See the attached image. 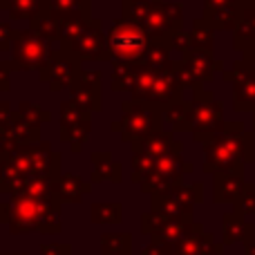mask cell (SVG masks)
I'll return each instance as SVG.
<instances>
[{"label":"cell","instance_id":"obj_44","mask_svg":"<svg viewBox=\"0 0 255 255\" xmlns=\"http://www.w3.org/2000/svg\"><path fill=\"white\" fill-rule=\"evenodd\" d=\"M235 211L242 213V215H255V186L253 184L247 181L242 195L235 199Z\"/></svg>","mask_w":255,"mask_h":255},{"label":"cell","instance_id":"obj_8","mask_svg":"<svg viewBox=\"0 0 255 255\" xmlns=\"http://www.w3.org/2000/svg\"><path fill=\"white\" fill-rule=\"evenodd\" d=\"M83 63L76 56H72L70 52L63 49H52L49 58L45 61V65L38 70V79L43 83L49 85L52 92H61V90H70V85L74 83V79L83 72Z\"/></svg>","mask_w":255,"mask_h":255},{"label":"cell","instance_id":"obj_23","mask_svg":"<svg viewBox=\"0 0 255 255\" xmlns=\"http://www.w3.org/2000/svg\"><path fill=\"white\" fill-rule=\"evenodd\" d=\"M222 240L224 244H235V242H244L251 244L253 240V224L244 220L242 213L231 211L222 217Z\"/></svg>","mask_w":255,"mask_h":255},{"label":"cell","instance_id":"obj_54","mask_svg":"<svg viewBox=\"0 0 255 255\" xmlns=\"http://www.w3.org/2000/svg\"><path fill=\"white\" fill-rule=\"evenodd\" d=\"M244 255H255V242L244 244Z\"/></svg>","mask_w":255,"mask_h":255},{"label":"cell","instance_id":"obj_5","mask_svg":"<svg viewBox=\"0 0 255 255\" xmlns=\"http://www.w3.org/2000/svg\"><path fill=\"white\" fill-rule=\"evenodd\" d=\"M150 43H152V38L143 27L124 20V18H117L108 29V45L112 52V61L143 63Z\"/></svg>","mask_w":255,"mask_h":255},{"label":"cell","instance_id":"obj_56","mask_svg":"<svg viewBox=\"0 0 255 255\" xmlns=\"http://www.w3.org/2000/svg\"><path fill=\"white\" fill-rule=\"evenodd\" d=\"M11 255H25V253H11Z\"/></svg>","mask_w":255,"mask_h":255},{"label":"cell","instance_id":"obj_53","mask_svg":"<svg viewBox=\"0 0 255 255\" xmlns=\"http://www.w3.org/2000/svg\"><path fill=\"white\" fill-rule=\"evenodd\" d=\"M244 61L249 63V67H251V72L255 74V52H249V54H244Z\"/></svg>","mask_w":255,"mask_h":255},{"label":"cell","instance_id":"obj_46","mask_svg":"<svg viewBox=\"0 0 255 255\" xmlns=\"http://www.w3.org/2000/svg\"><path fill=\"white\" fill-rule=\"evenodd\" d=\"M18 29H13L9 22L0 20V52H11V45L16 40Z\"/></svg>","mask_w":255,"mask_h":255},{"label":"cell","instance_id":"obj_31","mask_svg":"<svg viewBox=\"0 0 255 255\" xmlns=\"http://www.w3.org/2000/svg\"><path fill=\"white\" fill-rule=\"evenodd\" d=\"M152 83H154V67L141 63L139 70L134 74V81H132V101H148L150 103V94H152Z\"/></svg>","mask_w":255,"mask_h":255},{"label":"cell","instance_id":"obj_4","mask_svg":"<svg viewBox=\"0 0 255 255\" xmlns=\"http://www.w3.org/2000/svg\"><path fill=\"white\" fill-rule=\"evenodd\" d=\"M190 106V134L197 143H206L215 134L224 130V106L217 101L215 94L206 88L193 90V99L188 101Z\"/></svg>","mask_w":255,"mask_h":255},{"label":"cell","instance_id":"obj_29","mask_svg":"<svg viewBox=\"0 0 255 255\" xmlns=\"http://www.w3.org/2000/svg\"><path fill=\"white\" fill-rule=\"evenodd\" d=\"M141 63H124V61H112L110 72V88L112 92H130L134 74L139 70Z\"/></svg>","mask_w":255,"mask_h":255},{"label":"cell","instance_id":"obj_18","mask_svg":"<svg viewBox=\"0 0 255 255\" xmlns=\"http://www.w3.org/2000/svg\"><path fill=\"white\" fill-rule=\"evenodd\" d=\"M235 49L255 52V0H240V18L233 31Z\"/></svg>","mask_w":255,"mask_h":255},{"label":"cell","instance_id":"obj_19","mask_svg":"<svg viewBox=\"0 0 255 255\" xmlns=\"http://www.w3.org/2000/svg\"><path fill=\"white\" fill-rule=\"evenodd\" d=\"M175 150H184V143L175 141V132L172 130H161L157 134H150L148 139L132 143V154H148L152 159H161L166 154L175 152Z\"/></svg>","mask_w":255,"mask_h":255},{"label":"cell","instance_id":"obj_30","mask_svg":"<svg viewBox=\"0 0 255 255\" xmlns=\"http://www.w3.org/2000/svg\"><path fill=\"white\" fill-rule=\"evenodd\" d=\"M90 222L92 224H121L124 222V206L119 202H97L90 206Z\"/></svg>","mask_w":255,"mask_h":255},{"label":"cell","instance_id":"obj_37","mask_svg":"<svg viewBox=\"0 0 255 255\" xmlns=\"http://www.w3.org/2000/svg\"><path fill=\"white\" fill-rule=\"evenodd\" d=\"M150 211L161 213V215L170 217V220H179V217H188V220H193V213L186 211V208L181 206L179 202H175L170 195H159V197H152V208H150Z\"/></svg>","mask_w":255,"mask_h":255},{"label":"cell","instance_id":"obj_40","mask_svg":"<svg viewBox=\"0 0 255 255\" xmlns=\"http://www.w3.org/2000/svg\"><path fill=\"white\" fill-rule=\"evenodd\" d=\"M170 54L172 52H170V47H168L166 40H152L150 47H148V52H145L143 63L145 65H150V67H154V70H159V67L168 65V63L172 61Z\"/></svg>","mask_w":255,"mask_h":255},{"label":"cell","instance_id":"obj_43","mask_svg":"<svg viewBox=\"0 0 255 255\" xmlns=\"http://www.w3.org/2000/svg\"><path fill=\"white\" fill-rule=\"evenodd\" d=\"M81 4H83V0H49V13L63 22L67 16H72Z\"/></svg>","mask_w":255,"mask_h":255},{"label":"cell","instance_id":"obj_7","mask_svg":"<svg viewBox=\"0 0 255 255\" xmlns=\"http://www.w3.org/2000/svg\"><path fill=\"white\" fill-rule=\"evenodd\" d=\"M177 70H179V79L184 83V88L197 90L213 83L217 72H224V63L217 61L213 56V52L193 47L188 54H184L177 61Z\"/></svg>","mask_w":255,"mask_h":255},{"label":"cell","instance_id":"obj_55","mask_svg":"<svg viewBox=\"0 0 255 255\" xmlns=\"http://www.w3.org/2000/svg\"><path fill=\"white\" fill-rule=\"evenodd\" d=\"M253 128H255V110H253Z\"/></svg>","mask_w":255,"mask_h":255},{"label":"cell","instance_id":"obj_13","mask_svg":"<svg viewBox=\"0 0 255 255\" xmlns=\"http://www.w3.org/2000/svg\"><path fill=\"white\" fill-rule=\"evenodd\" d=\"M184 83L179 79V70H177V61H170L168 65L154 70V83L152 94H150V103L159 108H168L172 103L184 101Z\"/></svg>","mask_w":255,"mask_h":255},{"label":"cell","instance_id":"obj_28","mask_svg":"<svg viewBox=\"0 0 255 255\" xmlns=\"http://www.w3.org/2000/svg\"><path fill=\"white\" fill-rule=\"evenodd\" d=\"M61 27L63 22L58 18H54L52 13H40L29 22V31L34 36H38L40 40H45L47 45L61 43Z\"/></svg>","mask_w":255,"mask_h":255},{"label":"cell","instance_id":"obj_24","mask_svg":"<svg viewBox=\"0 0 255 255\" xmlns=\"http://www.w3.org/2000/svg\"><path fill=\"white\" fill-rule=\"evenodd\" d=\"M56 188L61 204H81L85 195L92 193V181H85L74 172H63L56 179Z\"/></svg>","mask_w":255,"mask_h":255},{"label":"cell","instance_id":"obj_12","mask_svg":"<svg viewBox=\"0 0 255 255\" xmlns=\"http://www.w3.org/2000/svg\"><path fill=\"white\" fill-rule=\"evenodd\" d=\"M226 83H233V110L247 112L255 110V74L244 58L233 63L231 70L222 72Z\"/></svg>","mask_w":255,"mask_h":255},{"label":"cell","instance_id":"obj_32","mask_svg":"<svg viewBox=\"0 0 255 255\" xmlns=\"http://www.w3.org/2000/svg\"><path fill=\"white\" fill-rule=\"evenodd\" d=\"M163 121L170 126L172 132H190V106L188 101H179L163 108Z\"/></svg>","mask_w":255,"mask_h":255},{"label":"cell","instance_id":"obj_45","mask_svg":"<svg viewBox=\"0 0 255 255\" xmlns=\"http://www.w3.org/2000/svg\"><path fill=\"white\" fill-rule=\"evenodd\" d=\"M168 43V47H170V52H181V56L184 54H188L190 49H193V38H190V31H175V34L170 36V38L166 40Z\"/></svg>","mask_w":255,"mask_h":255},{"label":"cell","instance_id":"obj_9","mask_svg":"<svg viewBox=\"0 0 255 255\" xmlns=\"http://www.w3.org/2000/svg\"><path fill=\"white\" fill-rule=\"evenodd\" d=\"M11 72H29V70H40L45 61L52 54L45 40L34 36L29 29H18L16 40L11 45Z\"/></svg>","mask_w":255,"mask_h":255},{"label":"cell","instance_id":"obj_48","mask_svg":"<svg viewBox=\"0 0 255 255\" xmlns=\"http://www.w3.org/2000/svg\"><path fill=\"white\" fill-rule=\"evenodd\" d=\"M11 61H0V92H9L11 90Z\"/></svg>","mask_w":255,"mask_h":255},{"label":"cell","instance_id":"obj_35","mask_svg":"<svg viewBox=\"0 0 255 255\" xmlns=\"http://www.w3.org/2000/svg\"><path fill=\"white\" fill-rule=\"evenodd\" d=\"M101 255H132V235L130 233H103Z\"/></svg>","mask_w":255,"mask_h":255},{"label":"cell","instance_id":"obj_52","mask_svg":"<svg viewBox=\"0 0 255 255\" xmlns=\"http://www.w3.org/2000/svg\"><path fill=\"white\" fill-rule=\"evenodd\" d=\"M235 0H204V7H220V4H231Z\"/></svg>","mask_w":255,"mask_h":255},{"label":"cell","instance_id":"obj_17","mask_svg":"<svg viewBox=\"0 0 255 255\" xmlns=\"http://www.w3.org/2000/svg\"><path fill=\"white\" fill-rule=\"evenodd\" d=\"M244 186V168H235V170H224L213 175V202L215 204H229L242 195Z\"/></svg>","mask_w":255,"mask_h":255},{"label":"cell","instance_id":"obj_51","mask_svg":"<svg viewBox=\"0 0 255 255\" xmlns=\"http://www.w3.org/2000/svg\"><path fill=\"white\" fill-rule=\"evenodd\" d=\"M9 213H11V204L0 202V224H9Z\"/></svg>","mask_w":255,"mask_h":255},{"label":"cell","instance_id":"obj_34","mask_svg":"<svg viewBox=\"0 0 255 255\" xmlns=\"http://www.w3.org/2000/svg\"><path fill=\"white\" fill-rule=\"evenodd\" d=\"M184 184L181 179H175V177H168V175H161V172H152L150 177H145L143 181L139 184V188L143 190L145 195L150 197H159V195H168L175 186Z\"/></svg>","mask_w":255,"mask_h":255},{"label":"cell","instance_id":"obj_15","mask_svg":"<svg viewBox=\"0 0 255 255\" xmlns=\"http://www.w3.org/2000/svg\"><path fill=\"white\" fill-rule=\"evenodd\" d=\"M175 251L179 255H220L224 247L217 244L213 233H206L199 222H193L184 240L175 247Z\"/></svg>","mask_w":255,"mask_h":255},{"label":"cell","instance_id":"obj_59","mask_svg":"<svg viewBox=\"0 0 255 255\" xmlns=\"http://www.w3.org/2000/svg\"><path fill=\"white\" fill-rule=\"evenodd\" d=\"M159 2H168V0H159Z\"/></svg>","mask_w":255,"mask_h":255},{"label":"cell","instance_id":"obj_26","mask_svg":"<svg viewBox=\"0 0 255 255\" xmlns=\"http://www.w3.org/2000/svg\"><path fill=\"white\" fill-rule=\"evenodd\" d=\"M0 9L11 20H34L40 13H49V0H0Z\"/></svg>","mask_w":255,"mask_h":255},{"label":"cell","instance_id":"obj_22","mask_svg":"<svg viewBox=\"0 0 255 255\" xmlns=\"http://www.w3.org/2000/svg\"><path fill=\"white\" fill-rule=\"evenodd\" d=\"M90 161H92V175H90L92 184H101V181L121 184L124 181V166L112 157V152H92Z\"/></svg>","mask_w":255,"mask_h":255},{"label":"cell","instance_id":"obj_20","mask_svg":"<svg viewBox=\"0 0 255 255\" xmlns=\"http://www.w3.org/2000/svg\"><path fill=\"white\" fill-rule=\"evenodd\" d=\"M40 139V128L29 126L18 112H13L11 121L0 130V145H34Z\"/></svg>","mask_w":255,"mask_h":255},{"label":"cell","instance_id":"obj_49","mask_svg":"<svg viewBox=\"0 0 255 255\" xmlns=\"http://www.w3.org/2000/svg\"><path fill=\"white\" fill-rule=\"evenodd\" d=\"M40 255H72L70 244H40Z\"/></svg>","mask_w":255,"mask_h":255},{"label":"cell","instance_id":"obj_2","mask_svg":"<svg viewBox=\"0 0 255 255\" xmlns=\"http://www.w3.org/2000/svg\"><path fill=\"white\" fill-rule=\"evenodd\" d=\"M11 213H9V233H43L58 235L61 233V202H36L25 195L11 197Z\"/></svg>","mask_w":255,"mask_h":255},{"label":"cell","instance_id":"obj_39","mask_svg":"<svg viewBox=\"0 0 255 255\" xmlns=\"http://www.w3.org/2000/svg\"><path fill=\"white\" fill-rule=\"evenodd\" d=\"M190 38H193V47L195 49H206V52H213V45H215V29H211L202 18H197V20H193Z\"/></svg>","mask_w":255,"mask_h":255},{"label":"cell","instance_id":"obj_21","mask_svg":"<svg viewBox=\"0 0 255 255\" xmlns=\"http://www.w3.org/2000/svg\"><path fill=\"white\" fill-rule=\"evenodd\" d=\"M94 20L92 16V0H83L79 9H76L72 16H67L63 20V27H61V43H58V49H65L88 29V25Z\"/></svg>","mask_w":255,"mask_h":255},{"label":"cell","instance_id":"obj_38","mask_svg":"<svg viewBox=\"0 0 255 255\" xmlns=\"http://www.w3.org/2000/svg\"><path fill=\"white\" fill-rule=\"evenodd\" d=\"M16 112L34 128H40L43 124H49V121H52V112L45 110V108L38 106V103H31V101H20V106H18Z\"/></svg>","mask_w":255,"mask_h":255},{"label":"cell","instance_id":"obj_36","mask_svg":"<svg viewBox=\"0 0 255 255\" xmlns=\"http://www.w3.org/2000/svg\"><path fill=\"white\" fill-rule=\"evenodd\" d=\"M22 186H25V177L9 161H0V193L16 197V195L22 193Z\"/></svg>","mask_w":255,"mask_h":255},{"label":"cell","instance_id":"obj_47","mask_svg":"<svg viewBox=\"0 0 255 255\" xmlns=\"http://www.w3.org/2000/svg\"><path fill=\"white\" fill-rule=\"evenodd\" d=\"M175 247L170 244H163V242H150L148 247L141 251V255H172Z\"/></svg>","mask_w":255,"mask_h":255},{"label":"cell","instance_id":"obj_6","mask_svg":"<svg viewBox=\"0 0 255 255\" xmlns=\"http://www.w3.org/2000/svg\"><path fill=\"white\" fill-rule=\"evenodd\" d=\"M58 121H61V141L67 143L74 154H79L92 134V112L85 110L74 99H67L61 101Z\"/></svg>","mask_w":255,"mask_h":255},{"label":"cell","instance_id":"obj_27","mask_svg":"<svg viewBox=\"0 0 255 255\" xmlns=\"http://www.w3.org/2000/svg\"><path fill=\"white\" fill-rule=\"evenodd\" d=\"M20 195H25V197H29V199H36V202H61V199H58L56 179H52V177H40V175L27 177Z\"/></svg>","mask_w":255,"mask_h":255},{"label":"cell","instance_id":"obj_50","mask_svg":"<svg viewBox=\"0 0 255 255\" xmlns=\"http://www.w3.org/2000/svg\"><path fill=\"white\" fill-rule=\"evenodd\" d=\"M13 112H16V110L9 106V101H0V130H2V128L11 121Z\"/></svg>","mask_w":255,"mask_h":255},{"label":"cell","instance_id":"obj_33","mask_svg":"<svg viewBox=\"0 0 255 255\" xmlns=\"http://www.w3.org/2000/svg\"><path fill=\"white\" fill-rule=\"evenodd\" d=\"M152 7H154V0H121V18L143 27Z\"/></svg>","mask_w":255,"mask_h":255},{"label":"cell","instance_id":"obj_14","mask_svg":"<svg viewBox=\"0 0 255 255\" xmlns=\"http://www.w3.org/2000/svg\"><path fill=\"white\" fill-rule=\"evenodd\" d=\"M70 99L85 108L90 112L103 110V99H101V72L99 70H83L70 85Z\"/></svg>","mask_w":255,"mask_h":255},{"label":"cell","instance_id":"obj_41","mask_svg":"<svg viewBox=\"0 0 255 255\" xmlns=\"http://www.w3.org/2000/svg\"><path fill=\"white\" fill-rule=\"evenodd\" d=\"M130 166H132V181L141 184L145 177L157 172V159L148 157V154H132Z\"/></svg>","mask_w":255,"mask_h":255},{"label":"cell","instance_id":"obj_16","mask_svg":"<svg viewBox=\"0 0 255 255\" xmlns=\"http://www.w3.org/2000/svg\"><path fill=\"white\" fill-rule=\"evenodd\" d=\"M27 152H29L34 175L52 177V179H58V177L63 175V170H61L63 157L52 148V143L38 141V143H34V145H27Z\"/></svg>","mask_w":255,"mask_h":255},{"label":"cell","instance_id":"obj_57","mask_svg":"<svg viewBox=\"0 0 255 255\" xmlns=\"http://www.w3.org/2000/svg\"><path fill=\"white\" fill-rule=\"evenodd\" d=\"M172 255H179V253H177V251H172Z\"/></svg>","mask_w":255,"mask_h":255},{"label":"cell","instance_id":"obj_11","mask_svg":"<svg viewBox=\"0 0 255 255\" xmlns=\"http://www.w3.org/2000/svg\"><path fill=\"white\" fill-rule=\"evenodd\" d=\"M143 29L148 31L152 40H168L175 31L184 29V4L175 2V0H168V2L154 0V7Z\"/></svg>","mask_w":255,"mask_h":255},{"label":"cell","instance_id":"obj_58","mask_svg":"<svg viewBox=\"0 0 255 255\" xmlns=\"http://www.w3.org/2000/svg\"><path fill=\"white\" fill-rule=\"evenodd\" d=\"M0 255H11V253H0Z\"/></svg>","mask_w":255,"mask_h":255},{"label":"cell","instance_id":"obj_1","mask_svg":"<svg viewBox=\"0 0 255 255\" xmlns=\"http://www.w3.org/2000/svg\"><path fill=\"white\" fill-rule=\"evenodd\" d=\"M253 132H247L240 121H231L220 134L204 143V166L206 175L244 168L253 161Z\"/></svg>","mask_w":255,"mask_h":255},{"label":"cell","instance_id":"obj_25","mask_svg":"<svg viewBox=\"0 0 255 255\" xmlns=\"http://www.w3.org/2000/svg\"><path fill=\"white\" fill-rule=\"evenodd\" d=\"M238 18H240V0H235L231 4H220V7H204L202 13V20L215 31L220 29L235 31Z\"/></svg>","mask_w":255,"mask_h":255},{"label":"cell","instance_id":"obj_3","mask_svg":"<svg viewBox=\"0 0 255 255\" xmlns=\"http://www.w3.org/2000/svg\"><path fill=\"white\" fill-rule=\"evenodd\" d=\"M163 108L148 101H124L121 103V119L110 126L112 132H119L124 143H136L163 130Z\"/></svg>","mask_w":255,"mask_h":255},{"label":"cell","instance_id":"obj_10","mask_svg":"<svg viewBox=\"0 0 255 255\" xmlns=\"http://www.w3.org/2000/svg\"><path fill=\"white\" fill-rule=\"evenodd\" d=\"M63 52H70L81 63H112V52L108 45V31H103V22L94 18L88 25V29Z\"/></svg>","mask_w":255,"mask_h":255},{"label":"cell","instance_id":"obj_42","mask_svg":"<svg viewBox=\"0 0 255 255\" xmlns=\"http://www.w3.org/2000/svg\"><path fill=\"white\" fill-rule=\"evenodd\" d=\"M170 220V217L161 215V213H154V211H148L141 215V233L143 235H157L159 231H161V226L166 224V222Z\"/></svg>","mask_w":255,"mask_h":255}]
</instances>
